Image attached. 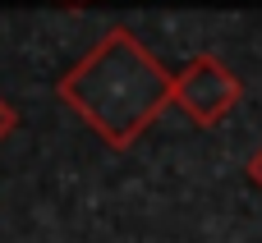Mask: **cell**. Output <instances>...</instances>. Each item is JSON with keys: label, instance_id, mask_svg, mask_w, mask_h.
I'll list each match as a JSON object with an SVG mask.
<instances>
[{"label": "cell", "instance_id": "cell-2", "mask_svg": "<svg viewBox=\"0 0 262 243\" xmlns=\"http://www.w3.org/2000/svg\"><path fill=\"white\" fill-rule=\"evenodd\" d=\"M244 96V83L230 74V64L221 55H193L180 74H175V106L198 124V129H216Z\"/></svg>", "mask_w": 262, "mask_h": 243}, {"label": "cell", "instance_id": "cell-3", "mask_svg": "<svg viewBox=\"0 0 262 243\" xmlns=\"http://www.w3.org/2000/svg\"><path fill=\"white\" fill-rule=\"evenodd\" d=\"M14 124H18V115H14V106H9V101L0 96V142H5V138L14 133Z\"/></svg>", "mask_w": 262, "mask_h": 243}, {"label": "cell", "instance_id": "cell-4", "mask_svg": "<svg viewBox=\"0 0 262 243\" xmlns=\"http://www.w3.org/2000/svg\"><path fill=\"white\" fill-rule=\"evenodd\" d=\"M249 179H253V184L262 188V147L253 152V161H249Z\"/></svg>", "mask_w": 262, "mask_h": 243}, {"label": "cell", "instance_id": "cell-1", "mask_svg": "<svg viewBox=\"0 0 262 243\" xmlns=\"http://www.w3.org/2000/svg\"><path fill=\"white\" fill-rule=\"evenodd\" d=\"M55 96L111 147H134L166 106H175V74L129 28H111L60 83Z\"/></svg>", "mask_w": 262, "mask_h": 243}]
</instances>
